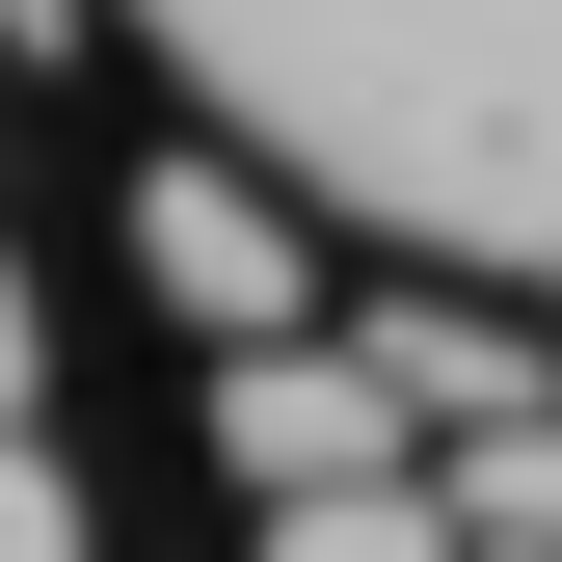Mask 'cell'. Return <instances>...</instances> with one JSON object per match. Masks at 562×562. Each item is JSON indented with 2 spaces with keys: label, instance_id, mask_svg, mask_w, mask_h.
<instances>
[{
  "label": "cell",
  "instance_id": "cell-4",
  "mask_svg": "<svg viewBox=\"0 0 562 562\" xmlns=\"http://www.w3.org/2000/svg\"><path fill=\"white\" fill-rule=\"evenodd\" d=\"M375 375L429 402V456H456V429H509V402H536V348L482 322V295H375Z\"/></svg>",
  "mask_w": 562,
  "mask_h": 562
},
{
  "label": "cell",
  "instance_id": "cell-6",
  "mask_svg": "<svg viewBox=\"0 0 562 562\" xmlns=\"http://www.w3.org/2000/svg\"><path fill=\"white\" fill-rule=\"evenodd\" d=\"M0 562H81V456H54V402H0Z\"/></svg>",
  "mask_w": 562,
  "mask_h": 562
},
{
  "label": "cell",
  "instance_id": "cell-2",
  "mask_svg": "<svg viewBox=\"0 0 562 562\" xmlns=\"http://www.w3.org/2000/svg\"><path fill=\"white\" fill-rule=\"evenodd\" d=\"M134 295H161L188 348H295L322 268H295V215H268L241 161H188V134H161V161H134Z\"/></svg>",
  "mask_w": 562,
  "mask_h": 562
},
{
  "label": "cell",
  "instance_id": "cell-5",
  "mask_svg": "<svg viewBox=\"0 0 562 562\" xmlns=\"http://www.w3.org/2000/svg\"><path fill=\"white\" fill-rule=\"evenodd\" d=\"M456 509H482V536H562V402H509V429H456Z\"/></svg>",
  "mask_w": 562,
  "mask_h": 562
},
{
  "label": "cell",
  "instance_id": "cell-8",
  "mask_svg": "<svg viewBox=\"0 0 562 562\" xmlns=\"http://www.w3.org/2000/svg\"><path fill=\"white\" fill-rule=\"evenodd\" d=\"M0 54H81V0H0Z\"/></svg>",
  "mask_w": 562,
  "mask_h": 562
},
{
  "label": "cell",
  "instance_id": "cell-1",
  "mask_svg": "<svg viewBox=\"0 0 562 562\" xmlns=\"http://www.w3.org/2000/svg\"><path fill=\"white\" fill-rule=\"evenodd\" d=\"M402 456H429V402L375 375V322L215 348V482H241V509H295V482H402Z\"/></svg>",
  "mask_w": 562,
  "mask_h": 562
},
{
  "label": "cell",
  "instance_id": "cell-3",
  "mask_svg": "<svg viewBox=\"0 0 562 562\" xmlns=\"http://www.w3.org/2000/svg\"><path fill=\"white\" fill-rule=\"evenodd\" d=\"M241 562H482V509H456V456H402V482H295V509H241Z\"/></svg>",
  "mask_w": 562,
  "mask_h": 562
},
{
  "label": "cell",
  "instance_id": "cell-9",
  "mask_svg": "<svg viewBox=\"0 0 562 562\" xmlns=\"http://www.w3.org/2000/svg\"><path fill=\"white\" fill-rule=\"evenodd\" d=\"M482 562H562V536H482Z\"/></svg>",
  "mask_w": 562,
  "mask_h": 562
},
{
  "label": "cell",
  "instance_id": "cell-7",
  "mask_svg": "<svg viewBox=\"0 0 562 562\" xmlns=\"http://www.w3.org/2000/svg\"><path fill=\"white\" fill-rule=\"evenodd\" d=\"M0 402H54V322H27V241H0Z\"/></svg>",
  "mask_w": 562,
  "mask_h": 562
}]
</instances>
